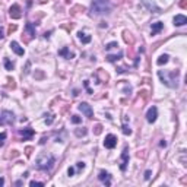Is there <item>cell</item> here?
<instances>
[{
	"label": "cell",
	"mask_w": 187,
	"mask_h": 187,
	"mask_svg": "<svg viewBox=\"0 0 187 187\" xmlns=\"http://www.w3.org/2000/svg\"><path fill=\"white\" fill-rule=\"evenodd\" d=\"M187 23V18L184 16V15H177L175 18H174V25L175 26H183V25H186Z\"/></svg>",
	"instance_id": "8fae6325"
},
{
	"label": "cell",
	"mask_w": 187,
	"mask_h": 187,
	"mask_svg": "<svg viewBox=\"0 0 187 187\" xmlns=\"http://www.w3.org/2000/svg\"><path fill=\"white\" fill-rule=\"evenodd\" d=\"M3 37H5L3 35V29H0V40H3Z\"/></svg>",
	"instance_id": "1f68e13d"
},
{
	"label": "cell",
	"mask_w": 187,
	"mask_h": 187,
	"mask_svg": "<svg viewBox=\"0 0 187 187\" xmlns=\"http://www.w3.org/2000/svg\"><path fill=\"white\" fill-rule=\"evenodd\" d=\"M72 123H75V124H79V123H82V119L79 117V116H72Z\"/></svg>",
	"instance_id": "44dd1931"
},
{
	"label": "cell",
	"mask_w": 187,
	"mask_h": 187,
	"mask_svg": "<svg viewBox=\"0 0 187 187\" xmlns=\"http://www.w3.org/2000/svg\"><path fill=\"white\" fill-rule=\"evenodd\" d=\"M113 5L110 3V0H94L91 6V13L92 16H99V15H107L111 12Z\"/></svg>",
	"instance_id": "6da1fadb"
},
{
	"label": "cell",
	"mask_w": 187,
	"mask_h": 187,
	"mask_svg": "<svg viewBox=\"0 0 187 187\" xmlns=\"http://www.w3.org/2000/svg\"><path fill=\"white\" fill-rule=\"evenodd\" d=\"M162 28H164V23H162V22H155V23H152V35H157Z\"/></svg>",
	"instance_id": "9a60e30c"
},
{
	"label": "cell",
	"mask_w": 187,
	"mask_h": 187,
	"mask_svg": "<svg viewBox=\"0 0 187 187\" xmlns=\"http://www.w3.org/2000/svg\"><path fill=\"white\" fill-rule=\"evenodd\" d=\"M6 137H8V135H6V133H0V146H2V145L5 143Z\"/></svg>",
	"instance_id": "cb8c5ba5"
},
{
	"label": "cell",
	"mask_w": 187,
	"mask_h": 187,
	"mask_svg": "<svg viewBox=\"0 0 187 187\" xmlns=\"http://www.w3.org/2000/svg\"><path fill=\"white\" fill-rule=\"evenodd\" d=\"M157 117H158V110H157V107H151V108L148 110V113H146V120H148L149 123H155Z\"/></svg>",
	"instance_id": "52a82bcc"
},
{
	"label": "cell",
	"mask_w": 187,
	"mask_h": 187,
	"mask_svg": "<svg viewBox=\"0 0 187 187\" xmlns=\"http://www.w3.org/2000/svg\"><path fill=\"white\" fill-rule=\"evenodd\" d=\"M114 47H119V46H117V43H110V44H107V47H105V48H107V50H111V48H114Z\"/></svg>",
	"instance_id": "d4e9b609"
},
{
	"label": "cell",
	"mask_w": 187,
	"mask_h": 187,
	"mask_svg": "<svg viewBox=\"0 0 187 187\" xmlns=\"http://www.w3.org/2000/svg\"><path fill=\"white\" fill-rule=\"evenodd\" d=\"M19 135L23 137V140H28V139H31V137L34 136V130L29 129V127H28V129H21V130H19Z\"/></svg>",
	"instance_id": "30bf717a"
},
{
	"label": "cell",
	"mask_w": 187,
	"mask_h": 187,
	"mask_svg": "<svg viewBox=\"0 0 187 187\" xmlns=\"http://www.w3.org/2000/svg\"><path fill=\"white\" fill-rule=\"evenodd\" d=\"M78 168H85V164L83 162H78Z\"/></svg>",
	"instance_id": "4dcf8cb0"
},
{
	"label": "cell",
	"mask_w": 187,
	"mask_h": 187,
	"mask_svg": "<svg viewBox=\"0 0 187 187\" xmlns=\"http://www.w3.org/2000/svg\"><path fill=\"white\" fill-rule=\"evenodd\" d=\"M116 145H117V137H116L114 135H107V136H105L104 146H105L107 149H113Z\"/></svg>",
	"instance_id": "5b68a950"
},
{
	"label": "cell",
	"mask_w": 187,
	"mask_h": 187,
	"mask_svg": "<svg viewBox=\"0 0 187 187\" xmlns=\"http://www.w3.org/2000/svg\"><path fill=\"white\" fill-rule=\"evenodd\" d=\"M121 129H123V133H124V135H132V130H130V127H129L127 124H124Z\"/></svg>",
	"instance_id": "603a6c76"
},
{
	"label": "cell",
	"mask_w": 187,
	"mask_h": 187,
	"mask_svg": "<svg viewBox=\"0 0 187 187\" xmlns=\"http://www.w3.org/2000/svg\"><path fill=\"white\" fill-rule=\"evenodd\" d=\"M121 57H123V53L120 51L117 56H107V60H108V61H116V60H119V59H121Z\"/></svg>",
	"instance_id": "d6986e66"
},
{
	"label": "cell",
	"mask_w": 187,
	"mask_h": 187,
	"mask_svg": "<svg viewBox=\"0 0 187 187\" xmlns=\"http://www.w3.org/2000/svg\"><path fill=\"white\" fill-rule=\"evenodd\" d=\"M79 110L82 111V113H83L88 119H92V117H94V111H92V108H91V105H89V104H86V102H81V104H79Z\"/></svg>",
	"instance_id": "8992f818"
},
{
	"label": "cell",
	"mask_w": 187,
	"mask_h": 187,
	"mask_svg": "<svg viewBox=\"0 0 187 187\" xmlns=\"http://www.w3.org/2000/svg\"><path fill=\"white\" fill-rule=\"evenodd\" d=\"M98 178H99V181H102L105 186H110V184H111V177H110V174H108L107 171H99Z\"/></svg>",
	"instance_id": "9c48e42d"
},
{
	"label": "cell",
	"mask_w": 187,
	"mask_h": 187,
	"mask_svg": "<svg viewBox=\"0 0 187 187\" xmlns=\"http://www.w3.org/2000/svg\"><path fill=\"white\" fill-rule=\"evenodd\" d=\"M15 123V114L12 111H2L0 113V126H5V124H13Z\"/></svg>",
	"instance_id": "277c9868"
},
{
	"label": "cell",
	"mask_w": 187,
	"mask_h": 187,
	"mask_svg": "<svg viewBox=\"0 0 187 187\" xmlns=\"http://www.w3.org/2000/svg\"><path fill=\"white\" fill-rule=\"evenodd\" d=\"M25 29L29 32V35H31V37H35V28H34V25H32V23H26Z\"/></svg>",
	"instance_id": "ac0fdd59"
},
{
	"label": "cell",
	"mask_w": 187,
	"mask_h": 187,
	"mask_svg": "<svg viewBox=\"0 0 187 187\" xmlns=\"http://www.w3.org/2000/svg\"><path fill=\"white\" fill-rule=\"evenodd\" d=\"M59 56H61V57H64V59H73V57H75V54L70 53L67 47H63V48L59 51Z\"/></svg>",
	"instance_id": "5bb4252c"
},
{
	"label": "cell",
	"mask_w": 187,
	"mask_h": 187,
	"mask_svg": "<svg viewBox=\"0 0 187 187\" xmlns=\"http://www.w3.org/2000/svg\"><path fill=\"white\" fill-rule=\"evenodd\" d=\"M10 47H12V50H13V51H15L18 56H23L25 50H23V48H22V47H21V46H19L16 41H12V43H10Z\"/></svg>",
	"instance_id": "7c38bea8"
},
{
	"label": "cell",
	"mask_w": 187,
	"mask_h": 187,
	"mask_svg": "<svg viewBox=\"0 0 187 187\" xmlns=\"http://www.w3.org/2000/svg\"><path fill=\"white\" fill-rule=\"evenodd\" d=\"M67 174H69V175H70V177H72V175H73V174H75V168H72V167H70V168H69V170H67Z\"/></svg>",
	"instance_id": "f1b7e54d"
},
{
	"label": "cell",
	"mask_w": 187,
	"mask_h": 187,
	"mask_svg": "<svg viewBox=\"0 0 187 187\" xmlns=\"http://www.w3.org/2000/svg\"><path fill=\"white\" fill-rule=\"evenodd\" d=\"M151 174H152V173H151V171L148 170V171L145 173V178H146V180H149V178H151Z\"/></svg>",
	"instance_id": "83f0119b"
},
{
	"label": "cell",
	"mask_w": 187,
	"mask_h": 187,
	"mask_svg": "<svg viewBox=\"0 0 187 187\" xmlns=\"http://www.w3.org/2000/svg\"><path fill=\"white\" fill-rule=\"evenodd\" d=\"M54 162H56V158L53 155H50V154L48 155L44 154V155H40L38 158H37V167H38L40 170H44V171L51 170Z\"/></svg>",
	"instance_id": "3957f363"
},
{
	"label": "cell",
	"mask_w": 187,
	"mask_h": 187,
	"mask_svg": "<svg viewBox=\"0 0 187 187\" xmlns=\"http://www.w3.org/2000/svg\"><path fill=\"white\" fill-rule=\"evenodd\" d=\"M53 120H54V116H48V119H46V123H47V124H51Z\"/></svg>",
	"instance_id": "4316f807"
},
{
	"label": "cell",
	"mask_w": 187,
	"mask_h": 187,
	"mask_svg": "<svg viewBox=\"0 0 187 187\" xmlns=\"http://www.w3.org/2000/svg\"><path fill=\"white\" fill-rule=\"evenodd\" d=\"M95 133H97V135H98V133H101V126H99V124L95 127Z\"/></svg>",
	"instance_id": "f546056e"
},
{
	"label": "cell",
	"mask_w": 187,
	"mask_h": 187,
	"mask_svg": "<svg viewBox=\"0 0 187 187\" xmlns=\"http://www.w3.org/2000/svg\"><path fill=\"white\" fill-rule=\"evenodd\" d=\"M158 76L161 78L162 83L167 85L168 88H177L178 86V83H177L178 70H173V72H162V70H159L158 72Z\"/></svg>",
	"instance_id": "7a4b0ae2"
},
{
	"label": "cell",
	"mask_w": 187,
	"mask_h": 187,
	"mask_svg": "<svg viewBox=\"0 0 187 187\" xmlns=\"http://www.w3.org/2000/svg\"><path fill=\"white\" fill-rule=\"evenodd\" d=\"M29 186H44V183H41V181H31Z\"/></svg>",
	"instance_id": "484cf974"
},
{
	"label": "cell",
	"mask_w": 187,
	"mask_h": 187,
	"mask_svg": "<svg viewBox=\"0 0 187 187\" xmlns=\"http://www.w3.org/2000/svg\"><path fill=\"white\" fill-rule=\"evenodd\" d=\"M3 184H5V180H3V178H0V186H3Z\"/></svg>",
	"instance_id": "d6a6232c"
},
{
	"label": "cell",
	"mask_w": 187,
	"mask_h": 187,
	"mask_svg": "<svg viewBox=\"0 0 187 187\" xmlns=\"http://www.w3.org/2000/svg\"><path fill=\"white\" fill-rule=\"evenodd\" d=\"M19 12H21V8H19L18 5H13V6L10 8V12H9V13H10L12 18L18 19V18H21V13H19Z\"/></svg>",
	"instance_id": "4fadbf2b"
},
{
	"label": "cell",
	"mask_w": 187,
	"mask_h": 187,
	"mask_svg": "<svg viewBox=\"0 0 187 187\" xmlns=\"http://www.w3.org/2000/svg\"><path fill=\"white\" fill-rule=\"evenodd\" d=\"M86 132H88V130H86L85 127H82V130H76L75 133H76V136H85V135H86Z\"/></svg>",
	"instance_id": "7402d4cb"
},
{
	"label": "cell",
	"mask_w": 187,
	"mask_h": 187,
	"mask_svg": "<svg viewBox=\"0 0 187 187\" xmlns=\"http://www.w3.org/2000/svg\"><path fill=\"white\" fill-rule=\"evenodd\" d=\"M5 67H6V70H12L13 69V63L9 59H5Z\"/></svg>",
	"instance_id": "ffe728a7"
},
{
	"label": "cell",
	"mask_w": 187,
	"mask_h": 187,
	"mask_svg": "<svg viewBox=\"0 0 187 187\" xmlns=\"http://www.w3.org/2000/svg\"><path fill=\"white\" fill-rule=\"evenodd\" d=\"M127 164H129V151H127V148H124V149H123V154H121V164H120V170H121V171H126Z\"/></svg>",
	"instance_id": "ba28073f"
},
{
	"label": "cell",
	"mask_w": 187,
	"mask_h": 187,
	"mask_svg": "<svg viewBox=\"0 0 187 187\" xmlns=\"http://www.w3.org/2000/svg\"><path fill=\"white\" fill-rule=\"evenodd\" d=\"M168 59H170V57H168V54H162V56H161V57L157 60V64L162 66V64H165V63L168 61Z\"/></svg>",
	"instance_id": "e0dca14e"
},
{
	"label": "cell",
	"mask_w": 187,
	"mask_h": 187,
	"mask_svg": "<svg viewBox=\"0 0 187 187\" xmlns=\"http://www.w3.org/2000/svg\"><path fill=\"white\" fill-rule=\"evenodd\" d=\"M78 37H79V40H81L83 44H88V43L91 41V37H89V35H86L85 32H79V34H78Z\"/></svg>",
	"instance_id": "2e32d148"
}]
</instances>
